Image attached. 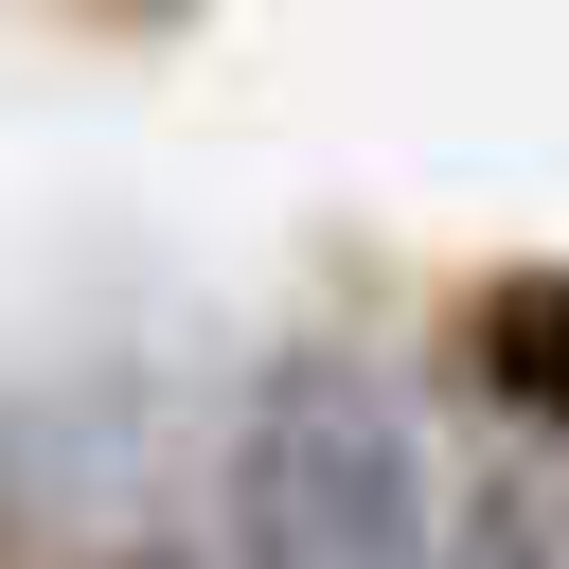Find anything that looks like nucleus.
I'll return each instance as SVG.
<instances>
[{
	"instance_id": "nucleus-1",
	"label": "nucleus",
	"mask_w": 569,
	"mask_h": 569,
	"mask_svg": "<svg viewBox=\"0 0 569 569\" xmlns=\"http://www.w3.org/2000/svg\"><path fill=\"white\" fill-rule=\"evenodd\" d=\"M231 533H249V569H445L427 445H409L391 373L267 356V391L231 427Z\"/></svg>"
},
{
	"instance_id": "nucleus-2",
	"label": "nucleus",
	"mask_w": 569,
	"mask_h": 569,
	"mask_svg": "<svg viewBox=\"0 0 569 569\" xmlns=\"http://www.w3.org/2000/svg\"><path fill=\"white\" fill-rule=\"evenodd\" d=\"M480 373H498V409H516L533 445H569V284H551V267H516V284L480 302Z\"/></svg>"
},
{
	"instance_id": "nucleus-3",
	"label": "nucleus",
	"mask_w": 569,
	"mask_h": 569,
	"mask_svg": "<svg viewBox=\"0 0 569 569\" xmlns=\"http://www.w3.org/2000/svg\"><path fill=\"white\" fill-rule=\"evenodd\" d=\"M445 569H569V462H498L445 533Z\"/></svg>"
},
{
	"instance_id": "nucleus-4",
	"label": "nucleus",
	"mask_w": 569,
	"mask_h": 569,
	"mask_svg": "<svg viewBox=\"0 0 569 569\" xmlns=\"http://www.w3.org/2000/svg\"><path fill=\"white\" fill-rule=\"evenodd\" d=\"M89 569H196V551H160V533H124V551H89Z\"/></svg>"
}]
</instances>
